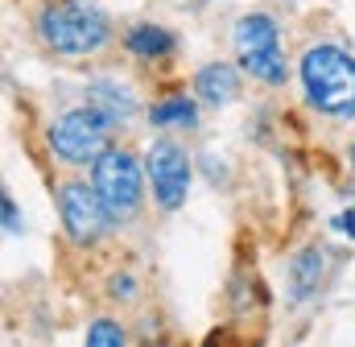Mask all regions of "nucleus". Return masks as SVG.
<instances>
[{
  "mask_svg": "<svg viewBox=\"0 0 355 347\" xmlns=\"http://www.w3.org/2000/svg\"><path fill=\"white\" fill-rule=\"evenodd\" d=\"M297 79L314 112L331 120H355V54H347L343 46L318 42L302 54Z\"/></svg>",
  "mask_w": 355,
  "mask_h": 347,
  "instance_id": "1",
  "label": "nucleus"
},
{
  "mask_svg": "<svg viewBox=\"0 0 355 347\" xmlns=\"http://www.w3.org/2000/svg\"><path fill=\"white\" fill-rule=\"evenodd\" d=\"M37 37L46 42L50 54L87 58V54H99L107 46L112 21L87 0H50L37 12Z\"/></svg>",
  "mask_w": 355,
  "mask_h": 347,
  "instance_id": "2",
  "label": "nucleus"
},
{
  "mask_svg": "<svg viewBox=\"0 0 355 347\" xmlns=\"http://www.w3.org/2000/svg\"><path fill=\"white\" fill-rule=\"evenodd\" d=\"M232 46H236V58H240V71L248 79L265 87H281L289 79L285 71V54H281V29L277 21L265 12H248L236 21L232 29Z\"/></svg>",
  "mask_w": 355,
  "mask_h": 347,
  "instance_id": "3",
  "label": "nucleus"
},
{
  "mask_svg": "<svg viewBox=\"0 0 355 347\" xmlns=\"http://www.w3.org/2000/svg\"><path fill=\"white\" fill-rule=\"evenodd\" d=\"M91 186L99 190L103 207L112 211L116 223L132 219L141 211V198H145V170L141 162L124 149V145H107L95 166H91Z\"/></svg>",
  "mask_w": 355,
  "mask_h": 347,
  "instance_id": "4",
  "label": "nucleus"
},
{
  "mask_svg": "<svg viewBox=\"0 0 355 347\" xmlns=\"http://www.w3.org/2000/svg\"><path fill=\"white\" fill-rule=\"evenodd\" d=\"M116 128L112 116L99 108H71L50 124V153L67 166H95V158L107 149V133Z\"/></svg>",
  "mask_w": 355,
  "mask_h": 347,
  "instance_id": "5",
  "label": "nucleus"
},
{
  "mask_svg": "<svg viewBox=\"0 0 355 347\" xmlns=\"http://www.w3.org/2000/svg\"><path fill=\"white\" fill-rule=\"evenodd\" d=\"M58 215H62L67 236H71L79 248H95V244L107 236V228L116 223L112 211L103 207L99 190H95L91 182H79V178L58 186Z\"/></svg>",
  "mask_w": 355,
  "mask_h": 347,
  "instance_id": "6",
  "label": "nucleus"
},
{
  "mask_svg": "<svg viewBox=\"0 0 355 347\" xmlns=\"http://www.w3.org/2000/svg\"><path fill=\"white\" fill-rule=\"evenodd\" d=\"M145 174H149V186H153V198L162 211H178L186 203V190H190V158L178 141H153L149 145V158H145Z\"/></svg>",
  "mask_w": 355,
  "mask_h": 347,
  "instance_id": "7",
  "label": "nucleus"
},
{
  "mask_svg": "<svg viewBox=\"0 0 355 347\" xmlns=\"http://www.w3.org/2000/svg\"><path fill=\"white\" fill-rule=\"evenodd\" d=\"M194 91H198V99L207 108H223V103H232L240 95V71L232 62H207L194 75Z\"/></svg>",
  "mask_w": 355,
  "mask_h": 347,
  "instance_id": "8",
  "label": "nucleus"
},
{
  "mask_svg": "<svg viewBox=\"0 0 355 347\" xmlns=\"http://www.w3.org/2000/svg\"><path fill=\"white\" fill-rule=\"evenodd\" d=\"M178 37L170 29H162V25H149V21H141V25H132L128 33H124V50L132 54V58H166V54H174Z\"/></svg>",
  "mask_w": 355,
  "mask_h": 347,
  "instance_id": "9",
  "label": "nucleus"
},
{
  "mask_svg": "<svg viewBox=\"0 0 355 347\" xmlns=\"http://www.w3.org/2000/svg\"><path fill=\"white\" fill-rule=\"evenodd\" d=\"M87 103H91V108H99L103 116H112V120H128V116L137 112L132 91H128V87H120L116 79H95V83L87 87Z\"/></svg>",
  "mask_w": 355,
  "mask_h": 347,
  "instance_id": "10",
  "label": "nucleus"
},
{
  "mask_svg": "<svg viewBox=\"0 0 355 347\" xmlns=\"http://www.w3.org/2000/svg\"><path fill=\"white\" fill-rule=\"evenodd\" d=\"M322 248H306V253H297L293 264H289V298L293 302H302V298H310L314 289H318V281H322Z\"/></svg>",
  "mask_w": 355,
  "mask_h": 347,
  "instance_id": "11",
  "label": "nucleus"
},
{
  "mask_svg": "<svg viewBox=\"0 0 355 347\" xmlns=\"http://www.w3.org/2000/svg\"><path fill=\"white\" fill-rule=\"evenodd\" d=\"M149 124H157V128H194V124H198V108H194V99H186V95L162 99V103L149 108Z\"/></svg>",
  "mask_w": 355,
  "mask_h": 347,
  "instance_id": "12",
  "label": "nucleus"
},
{
  "mask_svg": "<svg viewBox=\"0 0 355 347\" xmlns=\"http://www.w3.org/2000/svg\"><path fill=\"white\" fill-rule=\"evenodd\" d=\"M83 347H128V335H124V327L116 319H95L87 327Z\"/></svg>",
  "mask_w": 355,
  "mask_h": 347,
  "instance_id": "13",
  "label": "nucleus"
},
{
  "mask_svg": "<svg viewBox=\"0 0 355 347\" xmlns=\"http://www.w3.org/2000/svg\"><path fill=\"white\" fill-rule=\"evenodd\" d=\"M0 211H4V232H8V236H17V232H21V215H17L12 194H4V198H0Z\"/></svg>",
  "mask_w": 355,
  "mask_h": 347,
  "instance_id": "14",
  "label": "nucleus"
},
{
  "mask_svg": "<svg viewBox=\"0 0 355 347\" xmlns=\"http://www.w3.org/2000/svg\"><path fill=\"white\" fill-rule=\"evenodd\" d=\"M207 347H244V344H232L227 331H211V335H207Z\"/></svg>",
  "mask_w": 355,
  "mask_h": 347,
  "instance_id": "15",
  "label": "nucleus"
},
{
  "mask_svg": "<svg viewBox=\"0 0 355 347\" xmlns=\"http://www.w3.org/2000/svg\"><path fill=\"white\" fill-rule=\"evenodd\" d=\"M352 170H355V145H352Z\"/></svg>",
  "mask_w": 355,
  "mask_h": 347,
  "instance_id": "16",
  "label": "nucleus"
}]
</instances>
